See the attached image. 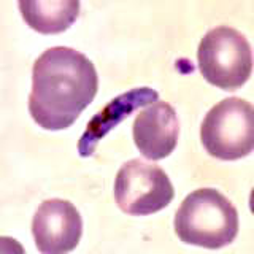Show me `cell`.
<instances>
[{"label": "cell", "mask_w": 254, "mask_h": 254, "mask_svg": "<svg viewBox=\"0 0 254 254\" xmlns=\"http://www.w3.org/2000/svg\"><path fill=\"white\" fill-rule=\"evenodd\" d=\"M97 89V71L84 54L67 46L50 48L32 68L30 116L46 130H64L94 100Z\"/></svg>", "instance_id": "6da1fadb"}, {"label": "cell", "mask_w": 254, "mask_h": 254, "mask_svg": "<svg viewBox=\"0 0 254 254\" xmlns=\"http://www.w3.org/2000/svg\"><path fill=\"white\" fill-rule=\"evenodd\" d=\"M175 232L188 245L222 248L238 234L237 208L216 189H197L183 200L175 214Z\"/></svg>", "instance_id": "7a4b0ae2"}, {"label": "cell", "mask_w": 254, "mask_h": 254, "mask_svg": "<svg viewBox=\"0 0 254 254\" xmlns=\"http://www.w3.org/2000/svg\"><path fill=\"white\" fill-rule=\"evenodd\" d=\"M198 68L210 84L235 91L251 76L253 53L246 37L229 26H219L206 34L197 50Z\"/></svg>", "instance_id": "3957f363"}, {"label": "cell", "mask_w": 254, "mask_h": 254, "mask_svg": "<svg viewBox=\"0 0 254 254\" xmlns=\"http://www.w3.org/2000/svg\"><path fill=\"white\" fill-rule=\"evenodd\" d=\"M200 140L206 153L221 161H237L251 154L254 146V110L250 102L229 97L206 113Z\"/></svg>", "instance_id": "277c9868"}, {"label": "cell", "mask_w": 254, "mask_h": 254, "mask_svg": "<svg viewBox=\"0 0 254 254\" xmlns=\"http://www.w3.org/2000/svg\"><path fill=\"white\" fill-rule=\"evenodd\" d=\"M175 197L167 173L154 164L132 159L119 169L115 180L118 206L132 216H146L164 210Z\"/></svg>", "instance_id": "5b68a950"}, {"label": "cell", "mask_w": 254, "mask_h": 254, "mask_svg": "<svg viewBox=\"0 0 254 254\" xmlns=\"http://www.w3.org/2000/svg\"><path fill=\"white\" fill-rule=\"evenodd\" d=\"M32 234L38 251L61 254L75 250L83 234V219L73 203L50 198L38 206L32 219Z\"/></svg>", "instance_id": "8992f818"}, {"label": "cell", "mask_w": 254, "mask_h": 254, "mask_svg": "<svg viewBox=\"0 0 254 254\" xmlns=\"http://www.w3.org/2000/svg\"><path fill=\"white\" fill-rule=\"evenodd\" d=\"M132 132L135 146L146 159H165L178 143V115L170 103L157 100L137 115Z\"/></svg>", "instance_id": "52a82bcc"}, {"label": "cell", "mask_w": 254, "mask_h": 254, "mask_svg": "<svg viewBox=\"0 0 254 254\" xmlns=\"http://www.w3.org/2000/svg\"><path fill=\"white\" fill-rule=\"evenodd\" d=\"M159 99V94L151 87H135V89L118 95L108 105L100 110L89 123L81 138L78 141V153L81 157H89L94 154L99 141L111 132L115 127L129 118L133 111L149 103H154Z\"/></svg>", "instance_id": "ba28073f"}, {"label": "cell", "mask_w": 254, "mask_h": 254, "mask_svg": "<svg viewBox=\"0 0 254 254\" xmlns=\"http://www.w3.org/2000/svg\"><path fill=\"white\" fill-rule=\"evenodd\" d=\"M22 19L30 29L40 34H61L67 30L79 16L78 0H51V2H19Z\"/></svg>", "instance_id": "9c48e42d"}]
</instances>
